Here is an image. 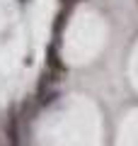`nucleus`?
<instances>
[{
    "label": "nucleus",
    "mask_w": 138,
    "mask_h": 146,
    "mask_svg": "<svg viewBox=\"0 0 138 146\" xmlns=\"http://www.w3.org/2000/svg\"><path fill=\"white\" fill-rule=\"evenodd\" d=\"M58 76H61V73L51 71V68H46L39 76V85H36V95H34V100L39 105H49L53 100V85L58 83Z\"/></svg>",
    "instance_id": "f257e3e1"
},
{
    "label": "nucleus",
    "mask_w": 138,
    "mask_h": 146,
    "mask_svg": "<svg viewBox=\"0 0 138 146\" xmlns=\"http://www.w3.org/2000/svg\"><path fill=\"white\" fill-rule=\"evenodd\" d=\"M46 68H51V71H56V73H63V71H66L61 56H58V44H56V42L46 46Z\"/></svg>",
    "instance_id": "f03ea898"
},
{
    "label": "nucleus",
    "mask_w": 138,
    "mask_h": 146,
    "mask_svg": "<svg viewBox=\"0 0 138 146\" xmlns=\"http://www.w3.org/2000/svg\"><path fill=\"white\" fill-rule=\"evenodd\" d=\"M66 15H68V10H61L58 12V17H56V25H53V36H61V32H63V25H66Z\"/></svg>",
    "instance_id": "7ed1b4c3"
},
{
    "label": "nucleus",
    "mask_w": 138,
    "mask_h": 146,
    "mask_svg": "<svg viewBox=\"0 0 138 146\" xmlns=\"http://www.w3.org/2000/svg\"><path fill=\"white\" fill-rule=\"evenodd\" d=\"M63 3H66V5H68V3H78V0H63Z\"/></svg>",
    "instance_id": "20e7f679"
},
{
    "label": "nucleus",
    "mask_w": 138,
    "mask_h": 146,
    "mask_svg": "<svg viewBox=\"0 0 138 146\" xmlns=\"http://www.w3.org/2000/svg\"><path fill=\"white\" fill-rule=\"evenodd\" d=\"M20 3H27V0H20Z\"/></svg>",
    "instance_id": "39448f33"
}]
</instances>
